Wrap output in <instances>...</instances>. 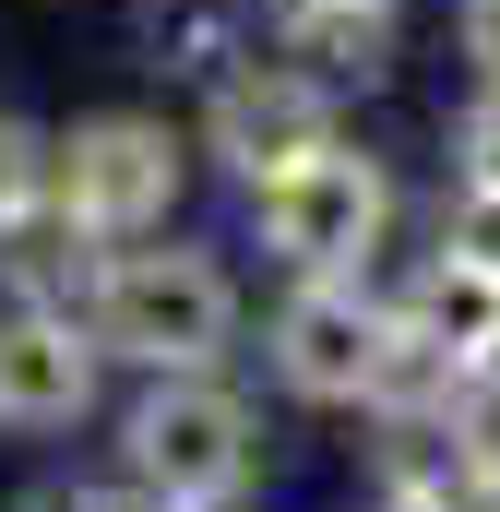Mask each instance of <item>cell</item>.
<instances>
[{
    "mask_svg": "<svg viewBox=\"0 0 500 512\" xmlns=\"http://www.w3.org/2000/svg\"><path fill=\"white\" fill-rule=\"evenodd\" d=\"M84 322H96V346L120 370H215L239 346V274H227V251L155 227V239H120L108 251Z\"/></svg>",
    "mask_w": 500,
    "mask_h": 512,
    "instance_id": "obj_1",
    "label": "cell"
},
{
    "mask_svg": "<svg viewBox=\"0 0 500 512\" xmlns=\"http://www.w3.org/2000/svg\"><path fill=\"white\" fill-rule=\"evenodd\" d=\"M120 477L155 489L167 512H227L262 477L250 393L215 382V370H143V393H131V417H120Z\"/></svg>",
    "mask_w": 500,
    "mask_h": 512,
    "instance_id": "obj_2",
    "label": "cell"
},
{
    "mask_svg": "<svg viewBox=\"0 0 500 512\" xmlns=\"http://www.w3.org/2000/svg\"><path fill=\"white\" fill-rule=\"evenodd\" d=\"M250 227H262V251L286 274H370L381 239H393V167L370 143L322 131L310 155H286V167L250 179Z\"/></svg>",
    "mask_w": 500,
    "mask_h": 512,
    "instance_id": "obj_3",
    "label": "cell"
},
{
    "mask_svg": "<svg viewBox=\"0 0 500 512\" xmlns=\"http://www.w3.org/2000/svg\"><path fill=\"white\" fill-rule=\"evenodd\" d=\"M48 203L84 215L108 251L179 227V203H191V131H167L155 108H96V120L48 131Z\"/></svg>",
    "mask_w": 500,
    "mask_h": 512,
    "instance_id": "obj_4",
    "label": "cell"
},
{
    "mask_svg": "<svg viewBox=\"0 0 500 512\" xmlns=\"http://www.w3.org/2000/svg\"><path fill=\"white\" fill-rule=\"evenodd\" d=\"M322 131H334V84H322V72H298L274 36H250L239 60H215V72H203V143H191V155H215V167L250 191L262 167L310 155Z\"/></svg>",
    "mask_w": 500,
    "mask_h": 512,
    "instance_id": "obj_5",
    "label": "cell"
},
{
    "mask_svg": "<svg viewBox=\"0 0 500 512\" xmlns=\"http://www.w3.org/2000/svg\"><path fill=\"white\" fill-rule=\"evenodd\" d=\"M381 334H393V298L370 274H298L274 298V322H262V358H274V382L298 405H358Z\"/></svg>",
    "mask_w": 500,
    "mask_h": 512,
    "instance_id": "obj_6",
    "label": "cell"
},
{
    "mask_svg": "<svg viewBox=\"0 0 500 512\" xmlns=\"http://www.w3.org/2000/svg\"><path fill=\"white\" fill-rule=\"evenodd\" d=\"M96 393H108V346L84 310L0 298V441H60L96 417Z\"/></svg>",
    "mask_w": 500,
    "mask_h": 512,
    "instance_id": "obj_7",
    "label": "cell"
},
{
    "mask_svg": "<svg viewBox=\"0 0 500 512\" xmlns=\"http://www.w3.org/2000/svg\"><path fill=\"white\" fill-rule=\"evenodd\" d=\"M262 36L298 72H322L334 96L393 72V0H262Z\"/></svg>",
    "mask_w": 500,
    "mask_h": 512,
    "instance_id": "obj_8",
    "label": "cell"
},
{
    "mask_svg": "<svg viewBox=\"0 0 500 512\" xmlns=\"http://www.w3.org/2000/svg\"><path fill=\"white\" fill-rule=\"evenodd\" d=\"M393 310H405V322H417L429 346L477 358V346L500 334V274H489V262H465L453 239H441V251H429L417 274H405V286H393Z\"/></svg>",
    "mask_w": 500,
    "mask_h": 512,
    "instance_id": "obj_9",
    "label": "cell"
},
{
    "mask_svg": "<svg viewBox=\"0 0 500 512\" xmlns=\"http://www.w3.org/2000/svg\"><path fill=\"white\" fill-rule=\"evenodd\" d=\"M143 48H155L167 72H191V84H203L215 60H239L250 36H239V24H227V12H203V0H179V12H155V24H143Z\"/></svg>",
    "mask_w": 500,
    "mask_h": 512,
    "instance_id": "obj_10",
    "label": "cell"
},
{
    "mask_svg": "<svg viewBox=\"0 0 500 512\" xmlns=\"http://www.w3.org/2000/svg\"><path fill=\"white\" fill-rule=\"evenodd\" d=\"M36 203H48V131L24 120V108H0V239H12Z\"/></svg>",
    "mask_w": 500,
    "mask_h": 512,
    "instance_id": "obj_11",
    "label": "cell"
},
{
    "mask_svg": "<svg viewBox=\"0 0 500 512\" xmlns=\"http://www.w3.org/2000/svg\"><path fill=\"white\" fill-rule=\"evenodd\" d=\"M489 441H500V334L477 346V358H465V382H453V453L477 465Z\"/></svg>",
    "mask_w": 500,
    "mask_h": 512,
    "instance_id": "obj_12",
    "label": "cell"
},
{
    "mask_svg": "<svg viewBox=\"0 0 500 512\" xmlns=\"http://www.w3.org/2000/svg\"><path fill=\"white\" fill-rule=\"evenodd\" d=\"M453 179L465 191H500V84H477L465 120H453Z\"/></svg>",
    "mask_w": 500,
    "mask_h": 512,
    "instance_id": "obj_13",
    "label": "cell"
},
{
    "mask_svg": "<svg viewBox=\"0 0 500 512\" xmlns=\"http://www.w3.org/2000/svg\"><path fill=\"white\" fill-rule=\"evenodd\" d=\"M441 239H453L465 262H489V274H500V191H465V179H453V203H441Z\"/></svg>",
    "mask_w": 500,
    "mask_h": 512,
    "instance_id": "obj_14",
    "label": "cell"
},
{
    "mask_svg": "<svg viewBox=\"0 0 500 512\" xmlns=\"http://www.w3.org/2000/svg\"><path fill=\"white\" fill-rule=\"evenodd\" d=\"M36 512H167L155 489H131V477H84V489H48Z\"/></svg>",
    "mask_w": 500,
    "mask_h": 512,
    "instance_id": "obj_15",
    "label": "cell"
},
{
    "mask_svg": "<svg viewBox=\"0 0 500 512\" xmlns=\"http://www.w3.org/2000/svg\"><path fill=\"white\" fill-rule=\"evenodd\" d=\"M453 48H465L477 84H500V0H465V12H453Z\"/></svg>",
    "mask_w": 500,
    "mask_h": 512,
    "instance_id": "obj_16",
    "label": "cell"
},
{
    "mask_svg": "<svg viewBox=\"0 0 500 512\" xmlns=\"http://www.w3.org/2000/svg\"><path fill=\"white\" fill-rule=\"evenodd\" d=\"M465 512H500V441L477 453V465H465Z\"/></svg>",
    "mask_w": 500,
    "mask_h": 512,
    "instance_id": "obj_17",
    "label": "cell"
},
{
    "mask_svg": "<svg viewBox=\"0 0 500 512\" xmlns=\"http://www.w3.org/2000/svg\"><path fill=\"white\" fill-rule=\"evenodd\" d=\"M358 512H465L453 489H381V501H358Z\"/></svg>",
    "mask_w": 500,
    "mask_h": 512,
    "instance_id": "obj_18",
    "label": "cell"
},
{
    "mask_svg": "<svg viewBox=\"0 0 500 512\" xmlns=\"http://www.w3.org/2000/svg\"><path fill=\"white\" fill-rule=\"evenodd\" d=\"M393 12H405V0H393Z\"/></svg>",
    "mask_w": 500,
    "mask_h": 512,
    "instance_id": "obj_19",
    "label": "cell"
}]
</instances>
